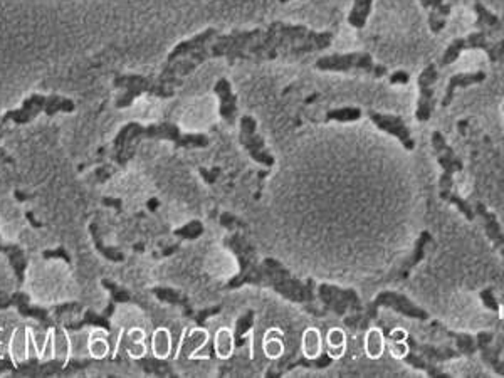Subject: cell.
<instances>
[{"mask_svg":"<svg viewBox=\"0 0 504 378\" xmlns=\"http://www.w3.org/2000/svg\"><path fill=\"white\" fill-rule=\"evenodd\" d=\"M371 7H374V0H355L348 14V24L353 29L365 27L368 17L371 14Z\"/></svg>","mask_w":504,"mask_h":378,"instance_id":"28","label":"cell"},{"mask_svg":"<svg viewBox=\"0 0 504 378\" xmlns=\"http://www.w3.org/2000/svg\"><path fill=\"white\" fill-rule=\"evenodd\" d=\"M82 310V306L80 303H64V304H58L56 308H52V316H54V320L63 321L64 315H71V313H76V315H80Z\"/></svg>","mask_w":504,"mask_h":378,"instance_id":"39","label":"cell"},{"mask_svg":"<svg viewBox=\"0 0 504 378\" xmlns=\"http://www.w3.org/2000/svg\"><path fill=\"white\" fill-rule=\"evenodd\" d=\"M12 306L16 308L22 318L37 320V323L41 325L44 329H51L58 325V321L54 320L49 308L34 306V304H30V296L27 293H24V291H16V293H12Z\"/></svg>","mask_w":504,"mask_h":378,"instance_id":"15","label":"cell"},{"mask_svg":"<svg viewBox=\"0 0 504 378\" xmlns=\"http://www.w3.org/2000/svg\"><path fill=\"white\" fill-rule=\"evenodd\" d=\"M474 11L477 14V20H476V27L479 30H484L488 36L494 32H499L501 30V20H499L498 15H494L493 12L488 11L483 4L476 2Z\"/></svg>","mask_w":504,"mask_h":378,"instance_id":"27","label":"cell"},{"mask_svg":"<svg viewBox=\"0 0 504 378\" xmlns=\"http://www.w3.org/2000/svg\"><path fill=\"white\" fill-rule=\"evenodd\" d=\"M7 128H8V125L2 120V116H0V141H2V138H4V134H6ZM0 151H2V149H0Z\"/></svg>","mask_w":504,"mask_h":378,"instance_id":"50","label":"cell"},{"mask_svg":"<svg viewBox=\"0 0 504 378\" xmlns=\"http://www.w3.org/2000/svg\"><path fill=\"white\" fill-rule=\"evenodd\" d=\"M335 34L330 30H313L302 24L276 20L262 32L259 41L247 52V61H274L278 58L297 59L301 56L328 49Z\"/></svg>","mask_w":504,"mask_h":378,"instance_id":"1","label":"cell"},{"mask_svg":"<svg viewBox=\"0 0 504 378\" xmlns=\"http://www.w3.org/2000/svg\"><path fill=\"white\" fill-rule=\"evenodd\" d=\"M493 340H494V334L489 333V332H481V333L476 334V341H477V346H479V350L484 348V346L491 345V343H493Z\"/></svg>","mask_w":504,"mask_h":378,"instance_id":"44","label":"cell"},{"mask_svg":"<svg viewBox=\"0 0 504 378\" xmlns=\"http://www.w3.org/2000/svg\"><path fill=\"white\" fill-rule=\"evenodd\" d=\"M14 368V362L11 358H0V375L2 373H12Z\"/></svg>","mask_w":504,"mask_h":378,"instance_id":"48","label":"cell"},{"mask_svg":"<svg viewBox=\"0 0 504 378\" xmlns=\"http://www.w3.org/2000/svg\"><path fill=\"white\" fill-rule=\"evenodd\" d=\"M501 254H503V256H504V249H503V251H501Z\"/></svg>","mask_w":504,"mask_h":378,"instance_id":"53","label":"cell"},{"mask_svg":"<svg viewBox=\"0 0 504 378\" xmlns=\"http://www.w3.org/2000/svg\"><path fill=\"white\" fill-rule=\"evenodd\" d=\"M264 29L257 27L252 30H232L229 34L219 36L210 42V52H212V59L226 58L229 63L234 61H247V52L251 47L259 41Z\"/></svg>","mask_w":504,"mask_h":378,"instance_id":"9","label":"cell"},{"mask_svg":"<svg viewBox=\"0 0 504 378\" xmlns=\"http://www.w3.org/2000/svg\"><path fill=\"white\" fill-rule=\"evenodd\" d=\"M486 75L484 71H472V73H457V75L450 76L449 81H447V88H445V94L444 98H442V108H449V104L454 101V94L457 89H466L469 86H476L481 84V82L486 81Z\"/></svg>","mask_w":504,"mask_h":378,"instance_id":"20","label":"cell"},{"mask_svg":"<svg viewBox=\"0 0 504 378\" xmlns=\"http://www.w3.org/2000/svg\"><path fill=\"white\" fill-rule=\"evenodd\" d=\"M214 94L219 98V115L227 125L232 126L238 121L239 101L238 94H234V91H232L231 81L227 77L217 80L216 86H214Z\"/></svg>","mask_w":504,"mask_h":378,"instance_id":"16","label":"cell"},{"mask_svg":"<svg viewBox=\"0 0 504 378\" xmlns=\"http://www.w3.org/2000/svg\"><path fill=\"white\" fill-rule=\"evenodd\" d=\"M432 149L436 153L437 163L442 168V175L439 178V197L444 199L454 190V173L464 170V162L459 158L453 146L445 140L441 132L432 133Z\"/></svg>","mask_w":504,"mask_h":378,"instance_id":"10","label":"cell"},{"mask_svg":"<svg viewBox=\"0 0 504 378\" xmlns=\"http://www.w3.org/2000/svg\"><path fill=\"white\" fill-rule=\"evenodd\" d=\"M420 6H422L425 11H429V29H431L434 34L442 32L447 25V19H449L453 7H450L449 4H445L444 0H420Z\"/></svg>","mask_w":504,"mask_h":378,"instance_id":"21","label":"cell"},{"mask_svg":"<svg viewBox=\"0 0 504 378\" xmlns=\"http://www.w3.org/2000/svg\"><path fill=\"white\" fill-rule=\"evenodd\" d=\"M445 334L455 341V350H457L462 356H472L477 350H479L474 334L457 333V332H445Z\"/></svg>","mask_w":504,"mask_h":378,"instance_id":"30","label":"cell"},{"mask_svg":"<svg viewBox=\"0 0 504 378\" xmlns=\"http://www.w3.org/2000/svg\"><path fill=\"white\" fill-rule=\"evenodd\" d=\"M219 311H221V306L205 308V310H202V311L197 313V315L194 316V318H195V323H197V327H204V325H205V320H207L209 316L217 315Z\"/></svg>","mask_w":504,"mask_h":378,"instance_id":"43","label":"cell"},{"mask_svg":"<svg viewBox=\"0 0 504 378\" xmlns=\"http://www.w3.org/2000/svg\"><path fill=\"white\" fill-rule=\"evenodd\" d=\"M25 217H27V220H30V224H32L34 225V227H42V224L41 222H39V220H36V219H34V214H32V212H27V214H25Z\"/></svg>","mask_w":504,"mask_h":378,"instance_id":"51","label":"cell"},{"mask_svg":"<svg viewBox=\"0 0 504 378\" xmlns=\"http://www.w3.org/2000/svg\"><path fill=\"white\" fill-rule=\"evenodd\" d=\"M367 351L371 358H379L383 353V334L379 329H371L367 336Z\"/></svg>","mask_w":504,"mask_h":378,"instance_id":"36","label":"cell"},{"mask_svg":"<svg viewBox=\"0 0 504 378\" xmlns=\"http://www.w3.org/2000/svg\"><path fill=\"white\" fill-rule=\"evenodd\" d=\"M380 308H388L395 313H400L402 316L417 321H427L431 318L427 310L415 304L409 296L397 293V291H382L375 296L374 301L363 308L362 313H353V316H346L345 323L353 328H367L371 320L376 318Z\"/></svg>","mask_w":504,"mask_h":378,"instance_id":"4","label":"cell"},{"mask_svg":"<svg viewBox=\"0 0 504 378\" xmlns=\"http://www.w3.org/2000/svg\"><path fill=\"white\" fill-rule=\"evenodd\" d=\"M362 118V110L357 106H345L330 110L326 113V121H338V123H353Z\"/></svg>","mask_w":504,"mask_h":378,"instance_id":"32","label":"cell"},{"mask_svg":"<svg viewBox=\"0 0 504 378\" xmlns=\"http://www.w3.org/2000/svg\"><path fill=\"white\" fill-rule=\"evenodd\" d=\"M479 299H481V303H483L486 306V310L494 311V313L499 311V303H498L496 296H494V289L493 288H486V289L481 291Z\"/></svg>","mask_w":504,"mask_h":378,"instance_id":"40","label":"cell"},{"mask_svg":"<svg viewBox=\"0 0 504 378\" xmlns=\"http://www.w3.org/2000/svg\"><path fill=\"white\" fill-rule=\"evenodd\" d=\"M152 294L160 301H164L166 304H172V306H180L183 310V315L187 318H192L194 316V310H192V304L188 301V298L185 294L180 293V291L173 289V288H161V286H156V288H152Z\"/></svg>","mask_w":504,"mask_h":378,"instance_id":"24","label":"cell"},{"mask_svg":"<svg viewBox=\"0 0 504 378\" xmlns=\"http://www.w3.org/2000/svg\"><path fill=\"white\" fill-rule=\"evenodd\" d=\"M316 298L326 310L333 311L340 318H345L348 313L363 311L362 299L352 288H340L330 282H321L316 286Z\"/></svg>","mask_w":504,"mask_h":378,"instance_id":"11","label":"cell"},{"mask_svg":"<svg viewBox=\"0 0 504 378\" xmlns=\"http://www.w3.org/2000/svg\"><path fill=\"white\" fill-rule=\"evenodd\" d=\"M113 86L123 91L115 101L118 110L130 108L135 103V99L142 96V94H150V96L161 99L175 96L173 86L164 84L159 77L155 80V77L142 75H118L113 80Z\"/></svg>","mask_w":504,"mask_h":378,"instance_id":"7","label":"cell"},{"mask_svg":"<svg viewBox=\"0 0 504 378\" xmlns=\"http://www.w3.org/2000/svg\"><path fill=\"white\" fill-rule=\"evenodd\" d=\"M410 81V76L407 71H395L390 76V84H407Z\"/></svg>","mask_w":504,"mask_h":378,"instance_id":"45","label":"cell"},{"mask_svg":"<svg viewBox=\"0 0 504 378\" xmlns=\"http://www.w3.org/2000/svg\"><path fill=\"white\" fill-rule=\"evenodd\" d=\"M173 234L180 239H188V241H194V239H199L202 234H204V224L200 220H192L182 227L175 229Z\"/></svg>","mask_w":504,"mask_h":378,"instance_id":"35","label":"cell"},{"mask_svg":"<svg viewBox=\"0 0 504 378\" xmlns=\"http://www.w3.org/2000/svg\"><path fill=\"white\" fill-rule=\"evenodd\" d=\"M103 203H104V206H115L116 208L121 207L120 199H118V201H116V199H113V201H111V199H103Z\"/></svg>","mask_w":504,"mask_h":378,"instance_id":"49","label":"cell"},{"mask_svg":"<svg viewBox=\"0 0 504 378\" xmlns=\"http://www.w3.org/2000/svg\"><path fill=\"white\" fill-rule=\"evenodd\" d=\"M400 358L407 365H409V367L415 368V370H420V372L427 373V377H444V378L449 377L445 372H442L441 367H437V363H434V362H431V360L424 358V356L419 355L417 351L409 350V346H407L405 353L400 355Z\"/></svg>","mask_w":504,"mask_h":378,"instance_id":"25","label":"cell"},{"mask_svg":"<svg viewBox=\"0 0 504 378\" xmlns=\"http://www.w3.org/2000/svg\"><path fill=\"white\" fill-rule=\"evenodd\" d=\"M439 81V68L437 64H427L419 75V99L417 110H415V118L420 123H427L432 118L434 111L437 106L436 98V84Z\"/></svg>","mask_w":504,"mask_h":378,"instance_id":"13","label":"cell"},{"mask_svg":"<svg viewBox=\"0 0 504 378\" xmlns=\"http://www.w3.org/2000/svg\"><path fill=\"white\" fill-rule=\"evenodd\" d=\"M101 286L103 288H106L109 293H111V298H113V303H128L131 296H130V293L126 289H123L121 286H118L115 281H111V279H101Z\"/></svg>","mask_w":504,"mask_h":378,"instance_id":"37","label":"cell"},{"mask_svg":"<svg viewBox=\"0 0 504 378\" xmlns=\"http://www.w3.org/2000/svg\"><path fill=\"white\" fill-rule=\"evenodd\" d=\"M444 201H445L447 203H450V206L457 207V210L461 212V214H462L464 217H466V219L469 220V222H472V220L476 219L474 207H472L471 203H469V202L466 201V199H462L461 195L455 194L454 190H453V192H450L449 195H447V197L444 199Z\"/></svg>","mask_w":504,"mask_h":378,"instance_id":"34","label":"cell"},{"mask_svg":"<svg viewBox=\"0 0 504 378\" xmlns=\"http://www.w3.org/2000/svg\"><path fill=\"white\" fill-rule=\"evenodd\" d=\"M288 2H291V0H279V4H288Z\"/></svg>","mask_w":504,"mask_h":378,"instance_id":"52","label":"cell"},{"mask_svg":"<svg viewBox=\"0 0 504 378\" xmlns=\"http://www.w3.org/2000/svg\"><path fill=\"white\" fill-rule=\"evenodd\" d=\"M254 313L252 310H247L244 313L242 316L238 320V323H235V332H234V345H238V346H242L245 340H244V334L249 332V329L252 328V323H254Z\"/></svg>","mask_w":504,"mask_h":378,"instance_id":"33","label":"cell"},{"mask_svg":"<svg viewBox=\"0 0 504 378\" xmlns=\"http://www.w3.org/2000/svg\"><path fill=\"white\" fill-rule=\"evenodd\" d=\"M87 230H90L91 241H93L96 251H98L104 259L111 260V263H123V260H125V254H123L121 249H118V247H113V246H108L106 242H104L103 230L99 229L98 224L91 222Z\"/></svg>","mask_w":504,"mask_h":378,"instance_id":"23","label":"cell"},{"mask_svg":"<svg viewBox=\"0 0 504 378\" xmlns=\"http://www.w3.org/2000/svg\"><path fill=\"white\" fill-rule=\"evenodd\" d=\"M239 143L254 162L266 168L274 167V156L267 150L264 138L257 133V121L251 115H244L239 120Z\"/></svg>","mask_w":504,"mask_h":378,"instance_id":"12","label":"cell"},{"mask_svg":"<svg viewBox=\"0 0 504 378\" xmlns=\"http://www.w3.org/2000/svg\"><path fill=\"white\" fill-rule=\"evenodd\" d=\"M221 224L226 225L227 229H234V227H238V225H240V220L238 219V217L229 214V212H226V214L221 215Z\"/></svg>","mask_w":504,"mask_h":378,"instance_id":"46","label":"cell"},{"mask_svg":"<svg viewBox=\"0 0 504 378\" xmlns=\"http://www.w3.org/2000/svg\"><path fill=\"white\" fill-rule=\"evenodd\" d=\"M474 212H476V217H479L481 219V224H483L486 236H488L494 249L503 251L504 249V230L501 227V224H499L498 217L494 215L483 202L474 203Z\"/></svg>","mask_w":504,"mask_h":378,"instance_id":"19","label":"cell"},{"mask_svg":"<svg viewBox=\"0 0 504 378\" xmlns=\"http://www.w3.org/2000/svg\"><path fill=\"white\" fill-rule=\"evenodd\" d=\"M319 71L330 73H365L374 77H383L388 75V69L383 64H376L368 52H336V54L323 56L314 63Z\"/></svg>","mask_w":504,"mask_h":378,"instance_id":"8","label":"cell"},{"mask_svg":"<svg viewBox=\"0 0 504 378\" xmlns=\"http://www.w3.org/2000/svg\"><path fill=\"white\" fill-rule=\"evenodd\" d=\"M405 345L409 346V350L417 351L419 355H422L424 358L431 360L434 363H444L449 362V360L461 358V353L457 350L453 348V346H436V345H429V343H420L417 340H414L412 336H405Z\"/></svg>","mask_w":504,"mask_h":378,"instance_id":"17","label":"cell"},{"mask_svg":"<svg viewBox=\"0 0 504 378\" xmlns=\"http://www.w3.org/2000/svg\"><path fill=\"white\" fill-rule=\"evenodd\" d=\"M305 353L308 355L309 360H313L314 356H318L319 353V336L316 329H308L305 333Z\"/></svg>","mask_w":504,"mask_h":378,"instance_id":"38","label":"cell"},{"mask_svg":"<svg viewBox=\"0 0 504 378\" xmlns=\"http://www.w3.org/2000/svg\"><path fill=\"white\" fill-rule=\"evenodd\" d=\"M429 242H432L431 232H429V230H422V232H420L419 239H417V242H415V246H414V252H412L410 258L402 264V267H400V277H402V279H405V277L410 275L412 269L417 266L420 260H424L425 249H427Z\"/></svg>","mask_w":504,"mask_h":378,"instance_id":"26","label":"cell"},{"mask_svg":"<svg viewBox=\"0 0 504 378\" xmlns=\"http://www.w3.org/2000/svg\"><path fill=\"white\" fill-rule=\"evenodd\" d=\"M217 36H219V30L216 27H209V29L202 30V32H199L194 37L178 42V44L175 46L172 51H170V54L166 56V63H173L175 59L185 58V56L192 54V52L200 51L202 47L209 46Z\"/></svg>","mask_w":504,"mask_h":378,"instance_id":"18","label":"cell"},{"mask_svg":"<svg viewBox=\"0 0 504 378\" xmlns=\"http://www.w3.org/2000/svg\"><path fill=\"white\" fill-rule=\"evenodd\" d=\"M85 327H99V328L106 329V332H109V329H111V325H109V320L106 318V316L96 315V313L91 311V310L86 311L85 318H82L78 325H73V323L66 325V328L73 329V332H78V329H81Z\"/></svg>","mask_w":504,"mask_h":378,"instance_id":"31","label":"cell"},{"mask_svg":"<svg viewBox=\"0 0 504 378\" xmlns=\"http://www.w3.org/2000/svg\"><path fill=\"white\" fill-rule=\"evenodd\" d=\"M91 362L90 360H69V362H66V367L61 370L59 375L66 377V375H73V373H78L80 370H85L86 367H90Z\"/></svg>","mask_w":504,"mask_h":378,"instance_id":"41","label":"cell"},{"mask_svg":"<svg viewBox=\"0 0 504 378\" xmlns=\"http://www.w3.org/2000/svg\"><path fill=\"white\" fill-rule=\"evenodd\" d=\"M368 118H370V121L376 126V128L382 130V132H385L387 134H392L393 138H397L407 151L415 150V140L414 137H412L410 128L407 126L405 120H403L402 116L370 110L368 111Z\"/></svg>","mask_w":504,"mask_h":378,"instance_id":"14","label":"cell"},{"mask_svg":"<svg viewBox=\"0 0 504 378\" xmlns=\"http://www.w3.org/2000/svg\"><path fill=\"white\" fill-rule=\"evenodd\" d=\"M261 286L276 291L279 296L288 299V301L305 304V306L308 308V311L314 313L311 304L316 299V294H314L316 284H314L313 279H297V277L284 266L281 260L274 258H266L264 260H261Z\"/></svg>","mask_w":504,"mask_h":378,"instance_id":"3","label":"cell"},{"mask_svg":"<svg viewBox=\"0 0 504 378\" xmlns=\"http://www.w3.org/2000/svg\"><path fill=\"white\" fill-rule=\"evenodd\" d=\"M142 140H165L172 141L175 149H207L210 138L205 133H183L175 123L142 125L138 121H130L118 132L113 141V160L125 165L133 156L135 146Z\"/></svg>","mask_w":504,"mask_h":378,"instance_id":"2","label":"cell"},{"mask_svg":"<svg viewBox=\"0 0 504 378\" xmlns=\"http://www.w3.org/2000/svg\"><path fill=\"white\" fill-rule=\"evenodd\" d=\"M0 252L7 256L8 264H11L12 271L17 277V284H24L25 281V271H27V254L22 249L19 244H6L0 237Z\"/></svg>","mask_w":504,"mask_h":378,"instance_id":"22","label":"cell"},{"mask_svg":"<svg viewBox=\"0 0 504 378\" xmlns=\"http://www.w3.org/2000/svg\"><path fill=\"white\" fill-rule=\"evenodd\" d=\"M503 110H504V104H503Z\"/></svg>","mask_w":504,"mask_h":378,"instance_id":"54","label":"cell"},{"mask_svg":"<svg viewBox=\"0 0 504 378\" xmlns=\"http://www.w3.org/2000/svg\"><path fill=\"white\" fill-rule=\"evenodd\" d=\"M138 367L142 368L148 375H159V377H175L172 365L161 358H152V356H143L138 360Z\"/></svg>","mask_w":504,"mask_h":378,"instance_id":"29","label":"cell"},{"mask_svg":"<svg viewBox=\"0 0 504 378\" xmlns=\"http://www.w3.org/2000/svg\"><path fill=\"white\" fill-rule=\"evenodd\" d=\"M42 258L44 259H63L68 264H71V256H69V252L64 249V246H59L58 249H46L42 252Z\"/></svg>","mask_w":504,"mask_h":378,"instance_id":"42","label":"cell"},{"mask_svg":"<svg viewBox=\"0 0 504 378\" xmlns=\"http://www.w3.org/2000/svg\"><path fill=\"white\" fill-rule=\"evenodd\" d=\"M76 103L71 98L59 96V94H30L22 101L17 110H8L2 115V120L7 125H27L34 121L39 115L54 116L58 113H74Z\"/></svg>","mask_w":504,"mask_h":378,"instance_id":"5","label":"cell"},{"mask_svg":"<svg viewBox=\"0 0 504 378\" xmlns=\"http://www.w3.org/2000/svg\"><path fill=\"white\" fill-rule=\"evenodd\" d=\"M223 246L234 252L239 263V272L229 279L226 289H238L245 284L261 286L262 264L257 259V252L254 249L252 242H249V239L240 232H234L223 239Z\"/></svg>","mask_w":504,"mask_h":378,"instance_id":"6","label":"cell"},{"mask_svg":"<svg viewBox=\"0 0 504 378\" xmlns=\"http://www.w3.org/2000/svg\"><path fill=\"white\" fill-rule=\"evenodd\" d=\"M12 306V294L0 289V311H6Z\"/></svg>","mask_w":504,"mask_h":378,"instance_id":"47","label":"cell"}]
</instances>
